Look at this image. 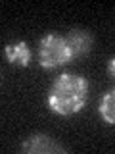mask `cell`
Masks as SVG:
<instances>
[{
  "label": "cell",
  "mask_w": 115,
  "mask_h": 154,
  "mask_svg": "<svg viewBox=\"0 0 115 154\" xmlns=\"http://www.w3.org/2000/svg\"><path fill=\"white\" fill-rule=\"evenodd\" d=\"M88 100V81L77 73H61L48 91V106L58 116H73Z\"/></svg>",
  "instance_id": "1"
},
{
  "label": "cell",
  "mask_w": 115,
  "mask_h": 154,
  "mask_svg": "<svg viewBox=\"0 0 115 154\" xmlns=\"http://www.w3.org/2000/svg\"><path fill=\"white\" fill-rule=\"evenodd\" d=\"M38 58H40V66L44 69H54V67L69 64L73 60V54H71V48L67 45L65 37L48 33L38 42Z\"/></svg>",
  "instance_id": "2"
},
{
  "label": "cell",
  "mask_w": 115,
  "mask_h": 154,
  "mask_svg": "<svg viewBox=\"0 0 115 154\" xmlns=\"http://www.w3.org/2000/svg\"><path fill=\"white\" fill-rule=\"evenodd\" d=\"M21 150L23 152H31V154H63L65 148L61 144H58L54 139H50L48 135L37 133L31 135L29 139L21 143Z\"/></svg>",
  "instance_id": "3"
},
{
  "label": "cell",
  "mask_w": 115,
  "mask_h": 154,
  "mask_svg": "<svg viewBox=\"0 0 115 154\" xmlns=\"http://www.w3.org/2000/svg\"><path fill=\"white\" fill-rule=\"evenodd\" d=\"M67 45L71 48V54L73 58H81V56H86L92 48V35L84 29H71L67 33Z\"/></svg>",
  "instance_id": "4"
},
{
  "label": "cell",
  "mask_w": 115,
  "mask_h": 154,
  "mask_svg": "<svg viewBox=\"0 0 115 154\" xmlns=\"http://www.w3.org/2000/svg\"><path fill=\"white\" fill-rule=\"evenodd\" d=\"M4 54H6L8 62H10V64H13V66L27 67L29 64H31V50H29V46L23 41L6 45V48H4Z\"/></svg>",
  "instance_id": "5"
},
{
  "label": "cell",
  "mask_w": 115,
  "mask_h": 154,
  "mask_svg": "<svg viewBox=\"0 0 115 154\" xmlns=\"http://www.w3.org/2000/svg\"><path fill=\"white\" fill-rule=\"evenodd\" d=\"M100 118L105 123H115V89L108 91L100 102Z\"/></svg>",
  "instance_id": "6"
},
{
  "label": "cell",
  "mask_w": 115,
  "mask_h": 154,
  "mask_svg": "<svg viewBox=\"0 0 115 154\" xmlns=\"http://www.w3.org/2000/svg\"><path fill=\"white\" fill-rule=\"evenodd\" d=\"M108 73H109V77L115 81V58H111V60L108 62Z\"/></svg>",
  "instance_id": "7"
}]
</instances>
